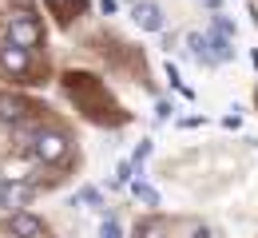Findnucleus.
Returning a JSON list of instances; mask_svg holds the SVG:
<instances>
[{
  "instance_id": "obj_8",
  "label": "nucleus",
  "mask_w": 258,
  "mask_h": 238,
  "mask_svg": "<svg viewBox=\"0 0 258 238\" xmlns=\"http://www.w3.org/2000/svg\"><path fill=\"white\" fill-rule=\"evenodd\" d=\"M20 115H24V103L0 96V119H8V123H12V119H20Z\"/></svg>"
},
{
  "instance_id": "obj_3",
  "label": "nucleus",
  "mask_w": 258,
  "mask_h": 238,
  "mask_svg": "<svg viewBox=\"0 0 258 238\" xmlns=\"http://www.w3.org/2000/svg\"><path fill=\"white\" fill-rule=\"evenodd\" d=\"M36 155L44 159V163H60L68 155V139L64 135H56V131H44V135H36Z\"/></svg>"
},
{
  "instance_id": "obj_12",
  "label": "nucleus",
  "mask_w": 258,
  "mask_h": 238,
  "mask_svg": "<svg viewBox=\"0 0 258 238\" xmlns=\"http://www.w3.org/2000/svg\"><path fill=\"white\" fill-rule=\"evenodd\" d=\"M131 167H135V163H119V183H127V179H131Z\"/></svg>"
},
{
  "instance_id": "obj_1",
  "label": "nucleus",
  "mask_w": 258,
  "mask_h": 238,
  "mask_svg": "<svg viewBox=\"0 0 258 238\" xmlns=\"http://www.w3.org/2000/svg\"><path fill=\"white\" fill-rule=\"evenodd\" d=\"M8 40H12V44H20V48L40 44V24L32 20V12H16V16L8 20Z\"/></svg>"
},
{
  "instance_id": "obj_4",
  "label": "nucleus",
  "mask_w": 258,
  "mask_h": 238,
  "mask_svg": "<svg viewBox=\"0 0 258 238\" xmlns=\"http://www.w3.org/2000/svg\"><path fill=\"white\" fill-rule=\"evenodd\" d=\"M8 234H16V238H40V234H44V222H40L36 214H28V210H16V214L8 218Z\"/></svg>"
},
{
  "instance_id": "obj_10",
  "label": "nucleus",
  "mask_w": 258,
  "mask_h": 238,
  "mask_svg": "<svg viewBox=\"0 0 258 238\" xmlns=\"http://www.w3.org/2000/svg\"><path fill=\"white\" fill-rule=\"evenodd\" d=\"M76 203H92V206H99V191H96V187H84V191L76 195Z\"/></svg>"
},
{
  "instance_id": "obj_6",
  "label": "nucleus",
  "mask_w": 258,
  "mask_h": 238,
  "mask_svg": "<svg viewBox=\"0 0 258 238\" xmlns=\"http://www.w3.org/2000/svg\"><path fill=\"white\" fill-rule=\"evenodd\" d=\"M135 24H139L143 32H159V28H163V12H159V4H151V0L135 4Z\"/></svg>"
},
{
  "instance_id": "obj_7",
  "label": "nucleus",
  "mask_w": 258,
  "mask_h": 238,
  "mask_svg": "<svg viewBox=\"0 0 258 238\" xmlns=\"http://www.w3.org/2000/svg\"><path fill=\"white\" fill-rule=\"evenodd\" d=\"M207 48H211V60H215V64H226V60H234V44H230V36H223L219 28L207 36Z\"/></svg>"
},
{
  "instance_id": "obj_13",
  "label": "nucleus",
  "mask_w": 258,
  "mask_h": 238,
  "mask_svg": "<svg viewBox=\"0 0 258 238\" xmlns=\"http://www.w3.org/2000/svg\"><path fill=\"white\" fill-rule=\"evenodd\" d=\"M191 238H211V226H195Z\"/></svg>"
},
{
  "instance_id": "obj_9",
  "label": "nucleus",
  "mask_w": 258,
  "mask_h": 238,
  "mask_svg": "<svg viewBox=\"0 0 258 238\" xmlns=\"http://www.w3.org/2000/svg\"><path fill=\"white\" fill-rule=\"evenodd\" d=\"M135 199H143L147 206H155V203H159V191L147 187V183H135Z\"/></svg>"
},
{
  "instance_id": "obj_11",
  "label": "nucleus",
  "mask_w": 258,
  "mask_h": 238,
  "mask_svg": "<svg viewBox=\"0 0 258 238\" xmlns=\"http://www.w3.org/2000/svg\"><path fill=\"white\" fill-rule=\"evenodd\" d=\"M215 28H219V32H223V36H234V24H230L226 16H215Z\"/></svg>"
},
{
  "instance_id": "obj_2",
  "label": "nucleus",
  "mask_w": 258,
  "mask_h": 238,
  "mask_svg": "<svg viewBox=\"0 0 258 238\" xmlns=\"http://www.w3.org/2000/svg\"><path fill=\"white\" fill-rule=\"evenodd\" d=\"M32 187H28V183H16V179H4V183H0V206H4V210H20V206H28L32 203Z\"/></svg>"
},
{
  "instance_id": "obj_14",
  "label": "nucleus",
  "mask_w": 258,
  "mask_h": 238,
  "mask_svg": "<svg viewBox=\"0 0 258 238\" xmlns=\"http://www.w3.org/2000/svg\"><path fill=\"white\" fill-rule=\"evenodd\" d=\"M68 4H80V0H68Z\"/></svg>"
},
{
  "instance_id": "obj_5",
  "label": "nucleus",
  "mask_w": 258,
  "mask_h": 238,
  "mask_svg": "<svg viewBox=\"0 0 258 238\" xmlns=\"http://www.w3.org/2000/svg\"><path fill=\"white\" fill-rule=\"evenodd\" d=\"M0 64L12 71V75L28 71V48H20V44H12V40H8V44L0 48Z\"/></svg>"
}]
</instances>
